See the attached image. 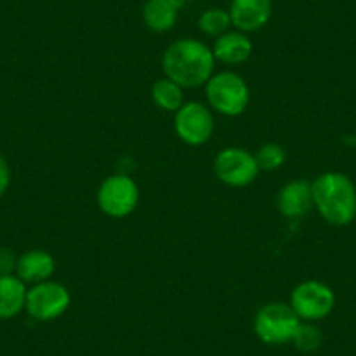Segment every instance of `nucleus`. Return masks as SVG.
<instances>
[{
	"mask_svg": "<svg viewBox=\"0 0 356 356\" xmlns=\"http://www.w3.org/2000/svg\"><path fill=\"white\" fill-rule=\"evenodd\" d=\"M164 77L180 88L193 89L204 86L213 75V51L197 39H178L163 54Z\"/></svg>",
	"mask_w": 356,
	"mask_h": 356,
	"instance_id": "1",
	"label": "nucleus"
},
{
	"mask_svg": "<svg viewBox=\"0 0 356 356\" xmlns=\"http://www.w3.org/2000/svg\"><path fill=\"white\" fill-rule=\"evenodd\" d=\"M313 203L332 225H348L356 217V189L346 175L328 171L311 182Z\"/></svg>",
	"mask_w": 356,
	"mask_h": 356,
	"instance_id": "2",
	"label": "nucleus"
},
{
	"mask_svg": "<svg viewBox=\"0 0 356 356\" xmlns=\"http://www.w3.org/2000/svg\"><path fill=\"white\" fill-rule=\"evenodd\" d=\"M208 105L225 118L243 114L250 104V89L245 79L231 70L218 72L204 84Z\"/></svg>",
	"mask_w": 356,
	"mask_h": 356,
	"instance_id": "3",
	"label": "nucleus"
},
{
	"mask_svg": "<svg viewBox=\"0 0 356 356\" xmlns=\"http://www.w3.org/2000/svg\"><path fill=\"white\" fill-rule=\"evenodd\" d=\"M300 320L290 304L269 302L260 307L253 320L257 337L266 344L280 346L292 341Z\"/></svg>",
	"mask_w": 356,
	"mask_h": 356,
	"instance_id": "4",
	"label": "nucleus"
},
{
	"mask_svg": "<svg viewBox=\"0 0 356 356\" xmlns=\"http://www.w3.org/2000/svg\"><path fill=\"white\" fill-rule=\"evenodd\" d=\"M140 191L136 182L128 175H112L102 182L97 201L100 210L112 218L128 217L136 210Z\"/></svg>",
	"mask_w": 356,
	"mask_h": 356,
	"instance_id": "5",
	"label": "nucleus"
},
{
	"mask_svg": "<svg viewBox=\"0 0 356 356\" xmlns=\"http://www.w3.org/2000/svg\"><path fill=\"white\" fill-rule=\"evenodd\" d=\"M175 133L184 143L200 147L213 135L215 121L211 111L201 102H187L175 112Z\"/></svg>",
	"mask_w": 356,
	"mask_h": 356,
	"instance_id": "6",
	"label": "nucleus"
},
{
	"mask_svg": "<svg viewBox=\"0 0 356 356\" xmlns=\"http://www.w3.org/2000/svg\"><path fill=\"white\" fill-rule=\"evenodd\" d=\"M70 306V292L58 282L37 283L26 292L25 309L33 320L51 321L60 318Z\"/></svg>",
	"mask_w": 356,
	"mask_h": 356,
	"instance_id": "7",
	"label": "nucleus"
},
{
	"mask_svg": "<svg viewBox=\"0 0 356 356\" xmlns=\"http://www.w3.org/2000/svg\"><path fill=\"white\" fill-rule=\"evenodd\" d=\"M290 306L300 321H318L332 313L335 306V296L328 285L311 280L293 289L290 296Z\"/></svg>",
	"mask_w": 356,
	"mask_h": 356,
	"instance_id": "8",
	"label": "nucleus"
},
{
	"mask_svg": "<svg viewBox=\"0 0 356 356\" xmlns=\"http://www.w3.org/2000/svg\"><path fill=\"white\" fill-rule=\"evenodd\" d=\"M213 171L222 184L229 187H246L259 175L255 156L241 147H227L215 157Z\"/></svg>",
	"mask_w": 356,
	"mask_h": 356,
	"instance_id": "9",
	"label": "nucleus"
},
{
	"mask_svg": "<svg viewBox=\"0 0 356 356\" xmlns=\"http://www.w3.org/2000/svg\"><path fill=\"white\" fill-rule=\"evenodd\" d=\"M273 15V0H232L229 8L231 23L243 33L264 29Z\"/></svg>",
	"mask_w": 356,
	"mask_h": 356,
	"instance_id": "10",
	"label": "nucleus"
},
{
	"mask_svg": "<svg viewBox=\"0 0 356 356\" xmlns=\"http://www.w3.org/2000/svg\"><path fill=\"white\" fill-rule=\"evenodd\" d=\"M314 207L311 182L297 178L292 180L278 194V210L286 218H300Z\"/></svg>",
	"mask_w": 356,
	"mask_h": 356,
	"instance_id": "11",
	"label": "nucleus"
},
{
	"mask_svg": "<svg viewBox=\"0 0 356 356\" xmlns=\"http://www.w3.org/2000/svg\"><path fill=\"white\" fill-rule=\"evenodd\" d=\"M211 51H213L215 61H220L224 65H241L252 56L253 44L246 33L236 30V32H225L217 37Z\"/></svg>",
	"mask_w": 356,
	"mask_h": 356,
	"instance_id": "12",
	"label": "nucleus"
},
{
	"mask_svg": "<svg viewBox=\"0 0 356 356\" xmlns=\"http://www.w3.org/2000/svg\"><path fill=\"white\" fill-rule=\"evenodd\" d=\"M56 264L51 253L44 252V250H30L25 252L18 259V266H16V276L22 280L23 283H42L51 280Z\"/></svg>",
	"mask_w": 356,
	"mask_h": 356,
	"instance_id": "13",
	"label": "nucleus"
},
{
	"mask_svg": "<svg viewBox=\"0 0 356 356\" xmlns=\"http://www.w3.org/2000/svg\"><path fill=\"white\" fill-rule=\"evenodd\" d=\"M26 292L18 276H0V320H11L25 309Z\"/></svg>",
	"mask_w": 356,
	"mask_h": 356,
	"instance_id": "14",
	"label": "nucleus"
},
{
	"mask_svg": "<svg viewBox=\"0 0 356 356\" xmlns=\"http://www.w3.org/2000/svg\"><path fill=\"white\" fill-rule=\"evenodd\" d=\"M180 9L171 0H147L143 6V23L156 33L170 32L178 19Z\"/></svg>",
	"mask_w": 356,
	"mask_h": 356,
	"instance_id": "15",
	"label": "nucleus"
},
{
	"mask_svg": "<svg viewBox=\"0 0 356 356\" xmlns=\"http://www.w3.org/2000/svg\"><path fill=\"white\" fill-rule=\"evenodd\" d=\"M150 98L161 111L175 114L184 105V88L168 77L157 79L150 89Z\"/></svg>",
	"mask_w": 356,
	"mask_h": 356,
	"instance_id": "16",
	"label": "nucleus"
},
{
	"mask_svg": "<svg viewBox=\"0 0 356 356\" xmlns=\"http://www.w3.org/2000/svg\"><path fill=\"white\" fill-rule=\"evenodd\" d=\"M200 30L208 37H220L222 33L229 32V26L231 23V16H229V11H224V9H207L204 13H201L200 16Z\"/></svg>",
	"mask_w": 356,
	"mask_h": 356,
	"instance_id": "17",
	"label": "nucleus"
},
{
	"mask_svg": "<svg viewBox=\"0 0 356 356\" xmlns=\"http://www.w3.org/2000/svg\"><path fill=\"white\" fill-rule=\"evenodd\" d=\"M321 341H323V335H321L320 328L314 327L311 321H304V323L300 321L292 337V342L296 344V348L302 353L316 351L321 346Z\"/></svg>",
	"mask_w": 356,
	"mask_h": 356,
	"instance_id": "18",
	"label": "nucleus"
},
{
	"mask_svg": "<svg viewBox=\"0 0 356 356\" xmlns=\"http://www.w3.org/2000/svg\"><path fill=\"white\" fill-rule=\"evenodd\" d=\"M253 156H255L257 164H259V170L262 171L278 170L286 161L285 149L282 145H278V143H266Z\"/></svg>",
	"mask_w": 356,
	"mask_h": 356,
	"instance_id": "19",
	"label": "nucleus"
},
{
	"mask_svg": "<svg viewBox=\"0 0 356 356\" xmlns=\"http://www.w3.org/2000/svg\"><path fill=\"white\" fill-rule=\"evenodd\" d=\"M18 259L9 248H0V276H9L16 271Z\"/></svg>",
	"mask_w": 356,
	"mask_h": 356,
	"instance_id": "20",
	"label": "nucleus"
},
{
	"mask_svg": "<svg viewBox=\"0 0 356 356\" xmlns=\"http://www.w3.org/2000/svg\"><path fill=\"white\" fill-rule=\"evenodd\" d=\"M9 182H11V170H9L4 157L0 156V197L4 196V193L8 191Z\"/></svg>",
	"mask_w": 356,
	"mask_h": 356,
	"instance_id": "21",
	"label": "nucleus"
}]
</instances>
